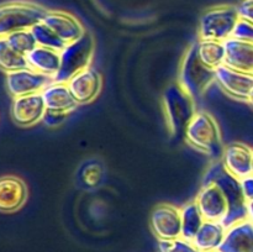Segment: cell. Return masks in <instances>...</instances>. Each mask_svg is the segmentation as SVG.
Here are the masks:
<instances>
[{
    "label": "cell",
    "instance_id": "1",
    "mask_svg": "<svg viewBox=\"0 0 253 252\" xmlns=\"http://www.w3.org/2000/svg\"><path fill=\"white\" fill-rule=\"evenodd\" d=\"M203 182L215 183L226 199L227 212L224 219L220 221L225 229H229L232 225L249 219L247 200L242 192L241 182L239 178L227 172L221 161H217L210 166L205 173Z\"/></svg>",
    "mask_w": 253,
    "mask_h": 252
},
{
    "label": "cell",
    "instance_id": "2",
    "mask_svg": "<svg viewBox=\"0 0 253 252\" xmlns=\"http://www.w3.org/2000/svg\"><path fill=\"white\" fill-rule=\"evenodd\" d=\"M163 113L172 136H184L187 126L197 114L195 99L178 82L170 84L162 96Z\"/></svg>",
    "mask_w": 253,
    "mask_h": 252
},
{
    "label": "cell",
    "instance_id": "3",
    "mask_svg": "<svg viewBox=\"0 0 253 252\" xmlns=\"http://www.w3.org/2000/svg\"><path fill=\"white\" fill-rule=\"evenodd\" d=\"M184 138L190 147L204 155L217 158L224 152L220 126L208 111H197L187 126Z\"/></svg>",
    "mask_w": 253,
    "mask_h": 252
},
{
    "label": "cell",
    "instance_id": "4",
    "mask_svg": "<svg viewBox=\"0 0 253 252\" xmlns=\"http://www.w3.org/2000/svg\"><path fill=\"white\" fill-rule=\"evenodd\" d=\"M48 9L32 1L15 0L0 4V39L21 30H31Z\"/></svg>",
    "mask_w": 253,
    "mask_h": 252
},
{
    "label": "cell",
    "instance_id": "5",
    "mask_svg": "<svg viewBox=\"0 0 253 252\" xmlns=\"http://www.w3.org/2000/svg\"><path fill=\"white\" fill-rule=\"evenodd\" d=\"M95 52V41L86 31L81 39L67 44L61 51V66L53 76V82L67 83L79 72L89 68Z\"/></svg>",
    "mask_w": 253,
    "mask_h": 252
},
{
    "label": "cell",
    "instance_id": "6",
    "mask_svg": "<svg viewBox=\"0 0 253 252\" xmlns=\"http://www.w3.org/2000/svg\"><path fill=\"white\" fill-rule=\"evenodd\" d=\"M178 83L193 96H202L215 83V69L209 68L200 61L197 51V42L185 52L178 74Z\"/></svg>",
    "mask_w": 253,
    "mask_h": 252
},
{
    "label": "cell",
    "instance_id": "7",
    "mask_svg": "<svg viewBox=\"0 0 253 252\" xmlns=\"http://www.w3.org/2000/svg\"><path fill=\"white\" fill-rule=\"evenodd\" d=\"M240 20L236 5L222 4L208 9L199 21V40L225 41L232 36Z\"/></svg>",
    "mask_w": 253,
    "mask_h": 252
},
{
    "label": "cell",
    "instance_id": "8",
    "mask_svg": "<svg viewBox=\"0 0 253 252\" xmlns=\"http://www.w3.org/2000/svg\"><path fill=\"white\" fill-rule=\"evenodd\" d=\"M150 226L158 240H172L182 237L180 208L172 204H160L150 216Z\"/></svg>",
    "mask_w": 253,
    "mask_h": 252
},
{
    "label": "cell",
    "instance_id": "9",
    "mask_svg": "<svg viewBox=\"0 0 253 252\" xmlns=\"http://www.w3.org/2000/svg\"><path fill=\"white\" fill-rule=\"evenodd\" d=\"M5 83H6L7 91L14 98H16V96L41 93L49 84L53 83V78L39 73L31 68H24L6 73Z\"/></svg>",
    "mask_w": 253,
    "mask_h": 252
},
{
    "label": "cell",
    "instance_id": "10",
    "mask_svg": "<svg viewBox=\"0 0 253 252\" xmlns=\"http://www.w3.org/2000/svg\"><path fill=\"white\" fill-rule=\"evenodd\" d=\"M215 83L227 95L239 100L247 101L253 90V74L222 64L215 69Z\"/></svg>",
    "mask_w": 253,
    "mask_h": 252
},
{
    "label": "cell",
    "instance_id": "11",
    "mask_svg": "<svg viewBox=\"0 0 253 252\" xmlns=\"http://www.w3.org/2000/svg\"><path fill=\"white\" fill-rule=\"evenodd\" d=\"M11 119L16 125L30 127L42 121L46 106L41 93L16 96L11 104Z\"/></svg>",
    "mask_w": 253,
    "mask_h": 252
},
{
    "label": "cell",
    "instance_id": "12",
    "mask_svg": "<svg viewBox=\"0 0 253 252\" xmlns=\"http://www.w3.org/2000/svg\"><path fill=\"white\" fill-rule=\"evenodd\" d=\"M67 84L77 103L84 105L98 98L103 88V77L95 68L89 67L72 77Z\"/></svg>",
    "mask_w": 253,
    "mask_h": 252
},
{
    "label": "cell",
    "instance_id": "13",
    "mask_svg": "<svg viewBox=\"0 0 253 252\" xmlns=\"http://www.w3.org/2000/svg\"><path fill=\"white\" fill-rule=\"evenodd\" d=\"M42 22L67 44L81 39L86 32L78 17L62 10H48Z\"/></svg>",
    "mask_w": 253,
    "mask_h": 252
},
{
    "label": "cell",
    "instance_id": "14",
    "mask_svg": "<svg viewBox=\"0 0 253 252\" xmlns=\"http://www.w3.org/2000/svg\"><path fill=\"white\" fill-rule=\"evenodd\" d=\"M195 203L204 219L209 221H221L227 212L226 199L220 188L212 182H203Z\"/></svg>",
    "mask_w": 253,
    "mask_h": 252
},
{
    "label": "cell",
    "instance_id": "15",
    "mask_svg": "<svg viewBox=\"0 0 253 252\" xmlns=\"http://www.w3.org/2000/svg\"><path fill=\"white\" fill-rule=\"evenodd\" d=\"M29 197V189L17 175L0 177V211L15 212L21 209Z\"/></svg>",
    "mask_w": 253,
    "mask_h": 252
},
{
    "label": "cell",
    "instance_id": "16",
    "mask_svg": "<svg viewBox=\"0 0 253 252\" xmlns=\"http://www.w3.org/2000/svg\"><path fill=\"white\" fill-rule=\"evenodd\" d=\"M222 165L239 179L252 174V147L242 142H232L224 148Z\"/></svg>",
    "mask_w": 253,
    "mask_h": 252
},
{
    "label": "cell",
    "instance_id": "17",
    "mask_svg": "<svg viewBox=\"0 0 253 252\" xmlns=\"http://www.w3.org/2000/svg\"><path fill=\"white\" fill-rule=\"evenodd\" d=\"M225 63L227 67L253 74V42L229 37L224 41Z\"/></svg>",
    "mask_w": 253,
    "mask_h": 252
},
{
    "label": "cell",
    "instance_id": "18",
    "mask_svg": "<svg viewBox=\"0 0 253 252\" xmlns=\"http://www.w3.org/2000/svg\"><path fill=\"white\" fill-rule=\"evenodd\" d=\"M216 252H253V222L247 219L226 229Z\"/></svg>",
    "mask_w": 253,
    "mask_h": 252
},
{
    "label": "cell",
    "instance_id": "19",
    "mask_svg": "<svg viewBox=\"0 0 253 252\" xmlns=\"http://www.w3.org/2000/svg\"><path fill=\"white\" fill-rule=\"evenodd\" d=\"M43 98L46 110L54 111V113L71 114L79 106L76 99L72 95L71 90L67 83H53L49 84L47 88L41 91Z\"/></svg>",
    "mask_w": 253,
    "mask_h": 252
},
{
    "label": "cell",
    "instance_id": "20",
    "mask_svg": "<svg viewBox=\"0 0 253 252\" xmlns=\"http://www.w3.org/2000/svg\"><path fill=\"white\" fill-rule=\"evenodd\" d=\"M29 68L53 78L61 66V52L48 47L36 46L26 56Z\"/></svg>",
    "mask_w": 253,
    "mask_h": 252
},
{
    "label": "cell",
    "instance_id": "21",
    "mask_svg": "<svg viewBox=\"0 0 253 252\" xmlns=\"http://www.w3.org/2000/svg\"><path fill=\"white\" fill-rule=\"evenodd\" d=\"M226 229L220 221L205 220L193 239V244L202 252H216L224 240Z\"/></svg>",
    "mask_w": 253,
    "mask_h": 252
},
{
    "label": "cell",
    "instance_id": "22",
    "mask_svg": "<svg viewBox=\"0 0 253 252\" xmlns=\"http://www.w3.org/2000/svg\"><path fill=\"white\" fill-rule=\"evenodd\" d=\"M197 51L200 61L209 68L216 69L225 63L224 41L215 40H199L197 42Z\"/></svg>",
    "mask_w": 253,
    "mask_h": 252
},
{
    "label": "cell",
    "instance_id": "23",
    "mask_svg": "<svg viewBox=\"0 0 253 252\" xmlns=\"http://www.w3.org/2000/svg\"><path fill=\"white\" fill-rule=\"evenodd\" d=\"M180 217H182V237L193 241L205 221L195 200L180 208Z\"/></svg>",
    "mask_w": 253,
    "mask_h": 252
},
{
    "label": "cell",
    "instance_id": "24",
    "mask_svg": "<svg viewBox=\"0 0 253 252\" xmlns=\"http://www.w3.org/2000/svg\"><path fill=\"white\" fill-rule=\"evenodd\" d=\"M29 68L26 57L17 53L9 44L5 37L0 39V69L6 73Z\"/></svg>",
    "mask_w": 253,
    "mask_h": 252
},
{
    "label": "cell",
    "instance_id": "25",
    "mask_svg": "<svg viewBox=\"0 0 253 252\" xmlns=\"http://www.w3.org/2000/svg\"><path fill=\"white\" fill-rule=\"evenodd\" d=\"M31 31L32 34H34L35 40H36L37 46L48 47V48L56 49V51L59 52L67 46V43H64V42L42 21L35 25L31 29Z\"/></svg>",
    "mask_w": 253,
    "mask_h": 252
},
{
    "label": "cell",
    "instance_id": "26",
    "mask_svg": "<svg viewBox=\"0 0 253 252\" xmlns=\"http://www.w3.org/2000/svg\"><path fill=\"white\" fill-rule=\"evenodd\" d=\"M6 41L9 42L10 46L17 52V53L22 54L26 57L35 47L37 46V42L35 40L34 34L31 30H21V31H16L14 34H10L9 36L5 37Z\"/></svg>",
    "mask_w": 253,
    "mask_h": 252
},
{
    "label": "cell",
    "instance_id": "27",
    "mask_svg": "<svg viewBox=\"0 0 253 252\" xmlns=\"http://www.w3.org/2000/svg\"><path fill=\"white\" fill-rule=\"evenodd\" d=\"M158 252H202L197 249L193 241L183 237L172 240H158Z\"/></svg>",
    "mask_w": 253,
    "mask_h": 252
},
{
    "label": "cell",
    "instance_id": "28",
    "mask_svg": "<svg viewBox=\"0 0 253 252\" xmlns=\"http://www.w3.org/2000/svg\"><path fill=\"white\" fill-rule=\"evenodd\" d=\"M101 178H103V169L98 163L89 162L82 169V179L89 187H96L100 183Z\"/></svg>",
    "mask_w": 253,
    "mask_h": 252
},
{
    "label": "cell",
    "instance_id": "29",
    "mask_svg": "<svg viewBox=\"0 0 253 252\" xmlns=\"http://www.w3.org/2000/svg\"><path fill=\"white\" fill-rule=\"evenodd\" d=\"M232 37L245 40V41L249 42H253V22H250L244 19H240L236 27H235Z\"/></svg>",
    "mask_w": 253,
    "mask_h": 252
},
{
    "label": "cell",
    "instance_id": "30",
    "mask_svg": "<svg viewBox=\"0 0 253 252\" xmlns=\"http://www.w3.org/2000/svg\"><path fill=\"white\" fill-rule=\"evenodd\" d=\"M68 116L69 114L54 113V111L46 110L43 119H42V123L46 126H48V127H57V126L62 125L68 119Z\"/></svg>",
    "mask_w": 253,
    "mask_h": 252
},
{
    "label": "cell",
    "instance_id": "31",
    "mask_svg": "<svg viewBox=\"0 0 253 252\" xmlns=\"http://www.w3.org/2000/svg\"><path fill=\"white\" fill-rule=\"evenodd\" d=\"M236 6L240 19L253 22V0H241Z\"/></svg>",
    "mask_w": 253,
    "mask_h": 252
},
{
    "label": "cell",
    "instance_id": "32",
    "mask_svg": "<svg viewBox=\"0 0 253 252\" xmlns=\"http://www.w3.org/2000/svg\"><path fill=\"white\" fill-rule=\"evenodd\" d=\"M240 182H241L245 198H246L247 202H251V200H253V174L242 178V179H240Z\"/></svg>",
    "mask_w": 253,
    "mask_h": 252
},
{
    "label": "cell",
    "instance_id": "33",
    "mask_svg": "<svg viewBox=\"0 0 253 252\" xmlns=\"http://www.w3.org/2000/svg\"><path fill=\"white\" fill-rule=\"evenodd\" d=\"M247 214H249V220L253 222V200L247 202Z\"/></svg>",
    "mask_w": 253,
    "mask_h": 252
},
{
    "label": "cell",
    "instance_id": "34",
    "mask_svg": "<svg viewBox=\"0 0 253 252\" xmlns=\"http://www.w3.org/2000/svg\"><path fill=\"white\" fill-rule=\"evenodd\" d=\"M247 103H249L250 105H251L252 108H253V90L251 91V94H250L249 99H247Z\"/></svg>",
    "mask_w": 253,
    "mask_h": 252
},
{
    "label": "cell",
    "instance_id": "35",
    "mask_svg": "<svg viewBox=\"0 0 253 252\" xmlns=\"http://www.w3.org/2000/svg\"><path fill=\"white\" fill-rule=\"evenodd\" d=\"M252 174H253V147H252Z\"/></svg>",
    "mask_w": 253,
    "mask_h": 252
}]
</instances>
